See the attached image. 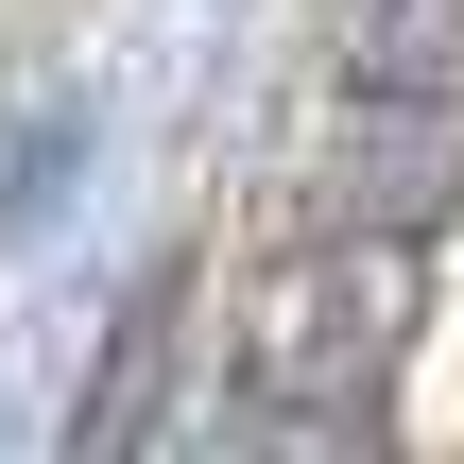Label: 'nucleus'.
Listing matches in <instances>:
<instances>
[{
  "label": "nucleus",
  "instance_id": "obj_2",
  "mask_svg": "<svg viewBox=\"0 0 464 464\" xmlns=\"http://www.w3.org/2000/svg\"><path fill=\"white\" fill-rule=\"evenodd\" d=\"M448 207H464V86H362L344 103V155H327V224L430 241Z\"/></svg>",
  "mask_w": 464,
  "mask_h": 464
},
{
  "label": "nucleus",
  "instance_id": "obj_5",
  "mask_svg": "<svg viewBox=\"0 0 464 464\" xmlns=\"http://www.w3.org/2000/svg\"><path fill=\"white\" fill-rule=\"evenodd\" d=\"M69 172H86V103H34V121H17V189H0V224H52Z\"/></svg>",
  "mask_w": 464,
  "mask_h": 464
},
{
  "label": "nucleus",
  "instance_id": "obj_1",
  "mask_svg": "<svg viewBox=\"0 0 464 464\" xmlns=\"http://www.w3.org/2000/svg\"><path fill=\"white\" fill-rule=\"evenodd\" d=\"M396 344H413V241H396V224H327V241L276 258L258 310H241V430H258L276 464L379 448Z\"/></svg>",
  "mask_w": 464,
  "mask_h": 464
},
{
  "label": "nucleus",
  "instance_id": "obj_3",
  "mask_svg": "<svg viewBox=\"0 0 464 464\" xmlns=\"http://www.w3.org/2000/svg\"><path fill=\"white\" fill-rule=\"evenodd\" d=\"M172 310H189V258H155V276L121 293V344H103V396L69 413V448H86V464H121L138 430H155V362H172Z\"/></svg>",
  "mask_w": 464,
  "mask_h": 464
},
{
  "label": "nucleus",
  "instance_id": "obj_4",
  "mask_svg": "<svg viewBox=\"0 0 464 464\" xmlns=\"http://www.w3.org/2000/svg\"><path fill=\"white\" fill-rule=\"evenodd\" d=\"M344 86H464V0H362Z\"/></svg>",
  "mask_w": 464,
  "mask_h": 464
}]
</instances>
